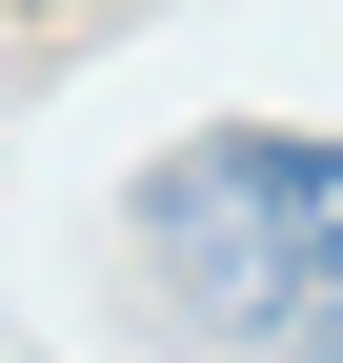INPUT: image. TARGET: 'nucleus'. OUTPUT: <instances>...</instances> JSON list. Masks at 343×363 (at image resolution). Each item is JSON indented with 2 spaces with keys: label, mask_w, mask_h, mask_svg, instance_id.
Returning <instances> with one entry per match:
<instances>
[{
  "label": "nucleus",
  "mask_w": 343,
  "mask_h": 363,
  "mask_svg": "<svg viewBox=\"0 0 343 363\" xmlns=\"http://www.w3.org/2000/svg\"><path fill=\"white\" fill-rule=\"evenodd\" d=\"M142 242H162V283L202 303V323H283L303 343L323 323V283H343V162H323V121H223V142H182L142 182Z\"/></svg>",
  "instance_id": "obj_1"
}]
</instances>
